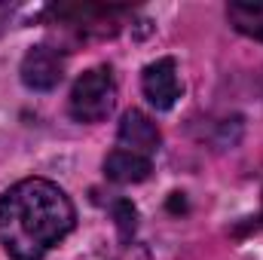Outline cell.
I'll use <instances>...</instances> for the list:
<instances>
[{
    "label": "cell",
    "instance_id": "obj_1",
    "mask_svg": "<svg viewBox=\"0 0 263 260\" xmlns=\"http://www.w3.org/2000/svg\"><path fill=\"white\" fill-rule=\"evenodd\" d=\"M73 224L70 196L46 178H25L0 196V245L12 260H43Z\"/></svg>",
    "mask_w": 263,
    "mask_h": 260
},
{
    "label": "cell",
    "instance_id": "obj_2",
    "mask_svg": "<svg viewBox=\"0 0 263 260\" xmlns=\"http://www.w3.org/2000/svg\"><path fill=\"white\" fill-rule=\"evenodd\" d=\"M117 107V77L107 65L89 67L77 77L67 110L77 123H104Z\"/></svg>",
    "mask_w": 263,
    "mask_h": 260
},
{
    "label": "cell",
    "instance_id": "obj_3",
    "mask_svg": "<svg viewBox=\"0 0 263 260\" xmlns=\"http://www.w3.org/2000/svg\"><path fill=\"white\" fill-rule=\"evenodd\" d=\"M18 73H22V83L28 89L52 92L65 77V55H62V49H55L49 43H37L25 52Z\"/></svg>",
    "mask_w": 263,
    "mask_h": 260
},
{
    "label": "cell",
    "instance_id": "obj_4",
    "mask_svg": "<svg viewBox=\"0 0 263 260\" xmlns=\"http://www.w3.org/2000/svg\"><path fill=\"white\" fill-rule=\"evenodd\" d=\"M141 89L144 98L156 110H172L175 101L181 98V80H178V65L175 59H156L144 67L141 73Z\"/></svg>",
    "mask_w": 263,
    "mask_h": 260
},
{
    "label": "cell",
    "instance_id": "obj_5",
    "mask_svg": "<svg viewBox=\"0 0 263 260\" xmlns=\"http://www.w3.org/2000/svg\"><path fill=\"white\" fill-rule=\"evenodd\" d=\"M117 141H120L123 150H132V153H138V156L153 159V153H156L159 144H162V135H159V126H156L144 110L132 107V110L123 114V120H120Z\"/></svg>",
    "mask_w": 263,
    "mask_h": 260
},
{
    "label": "cell",
    "instance_id": "obj_6",
    "mask_svg": "<svg viewBox=\"0 0 263 260\" xmlns=\"http://www.w3.org/2000/svg\"><path fill=\"white\" fill-rule=\"evenodd\" d=\"M150 172H153V159L138 156L132 150H123V147L110 150L104 159V175L114 184H141L150 178Z\"/></svg>",
    "mask_w": 263,
    "mask_h": 260
},
{
    "label": "cell",
    "instance_id": "obj_7",
    "mask_svg": "<svg viewBox=\"0 0 263 260\" xmlns=\"http://www.w3.org/2000/svg\"><path fill=\"white\" fill-rule=\"evenodd\" d=\"M227 18L239 34L263 43V0H236V3H230Z\"/></svg>",
    "mask_w": 263,
    "mask_h": 260
},
{
    "label": "cell",
    "instance_id": "obj_8",
    "mask_svg": "<svg viewBox=\"0 0 263 260\" xmlns=\"http://www.w3.org/2000/svg\"><path fill=\"white\" fill-rule=\"evenodd\" d=\"M114 217H117V227H120L123 239H129L132 233H135V220H138L135 205H132L129 199H120V202L114 205Z\"/></svg>",
    "mask_w": 263,
    "mask_h": 260
}]
</instances>
